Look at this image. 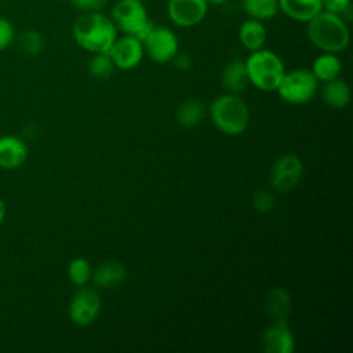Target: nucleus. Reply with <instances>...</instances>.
Instances as JSON below:
<instances>
[{"instance_id":"423d86ee","label":"nucleus","mask_w":353,"mask_h":353,"mask_svg":"<svg viewBox=\"0 0 353 353\" xmlns=\"http://www.w3.org/2000/svg\"><path fill=\"white\" fill-rule=\"evenodd\" d=\"M319 80L309 69H294L285 72L276 91L288 103L302 105L309 102L317 92Z\"/></svg>"},{"instance_id":"dca6fc26","label":"nucleus","mask_w":353,"mask_h":353,"mask_svg":"<svg viewBox=\"0 0 353 353\" xmlns=\"http://www.w3.org/2000/svg\"><path fill=\"white\" fill-rule=\"evenodd\" d=\"M222 84L232 94H239L247 88L250 80L244 61L233 59L226 63L222 70Z\"/></svg>"},{"instance_id":"4468645a","label":"nucleus","mask_w":353,"mask_h":353,"mask_svg":"<svg viewBox=\"0 0 353 353\" xmlns=\"http://www.w3.org/2000/svg\"><path fill=\"white\" fill-rule=\"evenodd\" d=\"M279 11L295 22H309L323 11L321 0H279Z\"/></svg>"},{"instance_id":"20e7f679","label":"nucleus","mask_w":353,"mask_h":353,"mask_svg":"<svg viewBox=\"0 0 353 353\" xmlns=\"http://www.w3.org/2000/svg\"><path fill=\"white\" fill-rule=\"evenodd\" d=\"M244 63L250 83L262 91H274L285 73L281 58L263 47L252 51Z\"/></svg>"},{"instance_id":"ddd939ff","label":"nucleus","mask_w":353,"mask_h":353,"mask_svg":"<svg viewBox=\"0 0 353 353\" xmlns=\"http://www.w3.org/2000/svg\"><path fill=\"white\" fill-rule=\"evenodd\" d=\"M26 143L14 135L0 137V167L14 170L21 167L28 159Z\"/></svg>"},{"instance_id":"0eeeda50","label":"nucleus","mask_w":353,"mask_h":353,"mask_svg":"<svg viewBox=\"0 0 353 353\" xmlns=\"http://www.w3.org/2000/svg\"><path fill=\"white\" fill-rule=\"evenodd\" d=\"M142 44L145 54L157 63H165L172 61L178 54L179 48L178 37L174 30L161 25H153L149 33L143 37Z\"/></svg>"},{"instance_id":"39448f33","label":"nucleus","mask_w":353,"mask_h":353,"mask_svg":"<svg viewBox=\"0 0 353 353\" xmlns=\"http://www.w3.org/2000/svg\"><path fill=\"white\" fill-rule=\"evenodd\" d=\"M110 19L119 32L135 36L141 41L154 25L142 0H117L112 7Z\"/></svg>"},{"instance_id":"9d476101","label":"nucleus","mask_w":353,"mask_h":353,"mask_svg":"<svg viewBox=\"0 0 353 353\" xmlns=\"http://www.w3.org/2000/svg\"><path fill=\"white\" fill-rule=\"evenodd\" d=\"M207 0H167V15L179 28L199 25L208 12Z\"/></svg>"},{"instance_id":"a211bd4d","label":"nucleus","mask_w":353,"mask_h":353,"mask_svg":"<svg viewBox=\"0 0 353 353\" xmlns=\"http://www.w3.org/2000/svg\"><path fill=\"white\" fill-rule=\"evenodd\" d=\"M321 97L327 106L332 109H342L350 101V88L347 83L336 77L334 80L324 83L321 90Z\"/></svg>"},{"instance_id":"4be33fe9","label":"nucleus","mask_w":353,"mask_h":353,"mask_svg":"<svg viewBox=\"0 0 353 353\" xmlns=\"http://www.w3.org/2000/svg\"><path fill=\"white\" fill-rule=\"evenodd\" d=\"M204 117V106L196 99L185 101L176 110V120L183 127H194Z\"/></svg>"},{"instance_id":"bb28decb","label":"nucleus","mask_w":353,"mask_h":353,"mask_svg":"<svg viewBox=\"0 0 353 353\" xmlns=\"http://www.w3.org/2000/svg\"><path fill=\"white\" fill-rule=\"evenodd\" d=\"M69 3L80 12H92L102 11L106 7L108 0H69Z\"/></svg>"},{"instance_id":"c85d7f7f","label":"nucleus","mask_w":353,"mask_h":353,"mask_svg":"<svg viewBox=\"0 0 353 353\" xmlns=\"http://www.w3.org/2000/svg\"><path fill=\"white\" fill-rule=\"evenodd\" d=\"M252 203L258 211L266 212V211H270L272 207L274 205V197L268 190H259L255 193Z\"/></svg>"},{"instance_id":"9b49d317","label":"nucleus","mask_w":353,"mask_h":353,"mask_svg":"<svg viewBox=\"0 0 353 353\" xmlns=\"http://www.w3.org/2000/svg\"><path fill=\"white\" fill-rule=\"evenodd\" d=\"M108 52L114 68L121 70H130L138 66L145 54L142 41L131 34H123L120 37L117 36Z\"/></svg>"},{"instance_id":"b1692460","label":"nucleus","mask_w":353,"mask_h":353,"mask_svg":"<svg viewBox=\"0 0 353 353\" xmlns=\"http://www.w3.org/2000/svg\"><path fill=\"white\" fill-rule=\"evenodd\" d=\"M17 41L19 48L28 55H37L44 50V39L34 29H26L21 32Z\"/></svg>"},{"instance_id":"cd10ccee","label":"nucleus","mask_w":353,"mask_h":353,"mask_svg":"<svg viewBox=\"0 0 353 353\" xmlns=\"http://www.w3.org/2000/svg\"><path fill=\"white\" fill-rule=\"evenodd\" d=\"M323 10L345 17L352 7V0H321Z\"/></svg>"},{"instance_id":"f3484780","label":"nucleus","mask_w":353,"mask_h":353,"mask_svg":"<svg viewBox=\"0 0 353 353\" xmlns=\"http://www.w3.org/2000/svg\"><path fill=\"white\" fill-rule=\"evenodd\" d=\"M125 277V266L117 261H106L97 266L91 273V279L97 287L110 288L121 283Z\"/></svg>"},{"instance_id":"a878e982","label":"nucleus","mask_w":353,"mask_h":353,"mask_svg":"<svg viewBox=\"0 0 353 353\" xmlns=\"http://www.w3.org/2000/svg\"><path fill=\"white\" fill-rule=\"evenodd\" d=\"M15 40V28L4 17H0V51L8 48Z\"/></svg>"},{"instance_id":"412c9836","label":"nucleus","mask_w":353,"mask_h":353,"mask_svg":"<svg viewBox=\"0 0 353 353\" xmlns=\"http://www.w3.org/2000/svg\"><path fill=\"white\" fill-rule=\"evenodd\" d=\"M265 307L269 316H272L274 320L287 319L291 309V299L288 292L283 288H273L266 296Z\"/></svg>"},{"instance_id":"f8f14e48","label":"nucleus","mask_w":353,"mask_h":353,"mask_svg":"<svg viewBox=\"0 0 353 353\" xmlns=\"http://www.w3.org/2000/svg\"><path fill=\"white\" fill-rule=\"evenodd\" d=\"M262 347L268 353H292L295 349L294 335L287 324V319L274 320L262 336Z\"/></svg>"},{"instance_id":"7c9ffc66","label":"nucleus","mask_w":353,"mask_h":353,"mask_svg":"<svg viewBox=\"0 0 353 353\" xmlns=\"http://www.w3.org/2000/svg\"><path fill=\"white\" fill-rule=\"evenodd\" d=\"M4 216H6V204H4V201L0 199V223L3 222Z\"/></svg>"},{"instance_id":"2eb2a0df","label":"nucleus","mask_w":353,"mask_h":353,"mask_svg":"<svg viewBox=\"0 0 353 353\" xmlns=\"http://www.w3.org/2000/svg\"><path fill=\"white\" fill-rule=\"evenodd\" d=\"M268 32L262 21L247 18L239 26V40L250 52L262 48L266 43Z\"/></svg>"},{"instance_id":"6e6552de","label":"nucleus","mask_w":353,"mask_h":353,"mask_svg":"<svg viewBox=\"0 0 353 353\" xmlns=\"http://www.w3.org/2000/svg\"><path fill=\"white\" fill-rule=\"evenodd\" d=\"M302 174V160L292 153L283 154L272 165L270 183L279 192H290L299 183Z\"/></svg>"},{"instance_id":"c756f323","label":"nucleus","mask_w":353,"mask_h":353,"mask_svg":"<svg viewBox=\"0 0 353 353\" xmlns=\"http://www.w3.org/2000/svg\"><path fill=\"white\" fill-rule=\"evenodd\" d=\"M174 59H175L176 68H178V69H182V70L189 69L190 65H192V59H190L188 55H185V54H176Z\"/></svg>"},{"instance_id":"6ab92c4d","label":"nucleus","mask_w":353,"mask_h":353,"mask_svg":"<svg viewBox=\"0 0 353 353\" xmlns=\"http://www.w3.org/2000/svg\"><path fill=\"white\" fill-rule=\"evenodd\" d=\"M310 70L319 81L325 83L339 77L342 72V62L336 57V54L323 52L313 61Z\"/></svg>"},{"instance_id":"5701e85b","label":"nucleus","mask_w":353,"mask_h":353,"mask_svg":"<svg viewBox=\"0 0 353 353\" xmlns=\"http://www.w3.org/2000/svg\"><path fill=\"white\" fill-rule=\"evenodd\" d=\"M91 273L92 270H91L90 262L85 258L77 256L72 259L68 265V276L74 285H79V287L85 285L91 279Z\"/></svg>"},{"instance_id":"2f4dec72","label":"nucleus","mask_w":353,"mask_h":353,"mask_svg":"<svg viewBox=\"0 0 353 353\" xmlns=\"http://www.w3.org/2000/svg\"><path fill=\"white\" fill-rule=\"evenodd\" d=\"M228 0H207L208 6H223Z\"/></svg>"},{"instance_id":"f257e3e1","label":"nucleus","mask_w":353,"mask_h":353,"mask_svg":"<svg viewBox=\"0 0 353 353\" xmlns=\"http://www.w3.org/2000/svg\"><path fill=\"white\" fill-rule=\"evenodd\" d=\"M117 33L110 17L102 11L81 12L72 26V36L77 46L91 54L108 52L117 39Z\"/></svg>"},{"instance_id":"393cba45","label":"nucleus","mask_w":353,"mask_h":353,"mask_svg":"<svg viewBox=\"0 0 353 353\" xmlns=\"http://www.w3.org/2000/svg\"><path fill=\"white\" fill-rule=\"evenodd\" d=\"M114 65L109 52H95L88 62V72L95 79H106L113 73Z\"/></svg>"},{"instance_id":"1a4fd4ad","label":"nucleus","mask_w":353,"mask_h":353,"mask_svg":"<svg viewBox=\"0 0 353 353\" xmlns=\"http://www.w3.org/2000/svg\"><path fill=\"white\" fill-rule=\"evenodd\" d=\"M101 310V299L95 290L81 285L70 299L69 317L77 325L91 324Z\"/></svg>"},{"instance_id":"aec40b11","label":"nucleus","mask_w":353,"mask_h":353,"mask_svg":"<svg viewBox=\"0 0 353 353\" xmlns=\"http://www.w3.org/2000/svg\"><path fill=\"white\" fill-rule=\"evenodd\" d=\"M243 11L248 18L258 21H270L279 11V0H241Z\"/></svg>"},{"instance_id":"7ed1b4c3","label":"nucleus","mask_w":353,"mask_h":353,"mask_svg":"<svg viewBox=\"0 0 353 353\" xmlns=\"http://www.w3.org/2000/svg\"><path fill=\"white\" fill-rule=\"evenodd\" d=\"M210 114L214 125L226 135L244 132L250 123L247 103L232 92L216 97L210 106Z\"/></svg>"},{"instance_id":"f03ea898","label":"nucleus","mask_w":353,"mask_h":353,"mask_svg":"<svg viewBox=\"0 0 353 353\" xmlns=\"http://www.w3.org/2000/svg\"><path fill=\"white\" fill-rule=\"evenodd\" d=\"M306 34L309 41L323 52H342L350 43L346 19L324 10L306 22Z\"/></svg>"}]
</instances>
